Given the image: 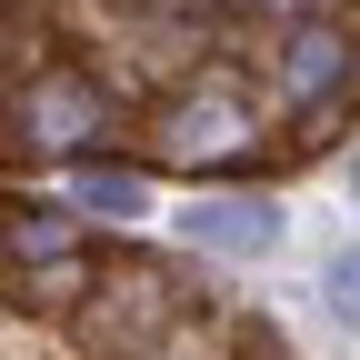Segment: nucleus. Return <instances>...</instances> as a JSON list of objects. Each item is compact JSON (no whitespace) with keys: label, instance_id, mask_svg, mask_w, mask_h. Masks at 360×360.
Instances as JSON below:
<instances>
[{"label":"nucleus","instance_id":"nucleus-6","mask_svg":"<svg viewBox=\"0 0 360 360\" xmlns=\"http://www.w3.org/2000/svg\"><path fill=\"white\" fill-rule=\"evenodd\" d=\"M180 240L260 260L270 240H281V210H270V200H250V191H231V200H191V210H180Z\"/></svg>","mask_w":360,"mask_h":360},{"label":"nucleus","instance_id":"nucleus-3","mask_svg":"<svg viewBox=\"0 0 360 360\" xmlns=\"http://www.w3.org/2000/svg\"><path fill=\"white\" fill-rule=\"evenodd\" d=\"M101 130H110V90L90 80V70H70V60L30 70L11 90V150L20 160H90Z\"/></svg>","mask_w":360,"mask_h":360},{"label":"nucleus","instance_id":"nucleus-2","mask_svg":"<svg viewBox=\"0 0 360 360\" xmlns=\"http://www.w3.org/2000/svg\"><path fill=\"white\" fill-rule=\"evenodd\" d=\"M150 150H160L170 170H250V160L270 150L260 90H250L240 70H180V90H160Z\"/></svg>","mask_w":360,"mask_h":360},{"label":"nucleus","instance_id":"nucleus-7","mask_svg":"<svg viewBox=\"0 0 360 360\" xmlns=\"http://www.w3.org/2000/svg\"><path fill=\"white\" fill-rule=\"evenodd\" d=\"M70 200L101 210V220H141V210H150V180L120 170V160H70Z\"/></svg>","mask_w":360,"mask_h":360},{"label":"nucleus","instance_id":"nucleus-5","mask_svg":"<svg viewBox=\"0 0 360 360\" xmlns=\"http://www.w3.org/2000/svg\"><path fill=\"white\" fill-rule=\"evenodd\" d=\"M281 101L290 110L350 101V20H290V40H281Z\"/></svg>","mask_w":360,"mask_h":360},{"label":"nucleus","instance_id":"nucleus-8","mask_svg":"<svg viewBox=\"0 0 360 360\" xmlns=\"http://www.w3.org/2000/svg\"><path fill=\"white\" fill-rule=\"evenodd\" d=\"M231 11H250V20H281V30H290V20H310V11H321V0H231Z\"/></svg>","mask_w":360,"mask_h":360},{"label":"nucleus","instance_id":"nucleus-4","mask_svg":"<svg viewBox=\"0 0 360 360\" xmlns=\"http://www.w3.org/2000/svg\"><path fill=\"white\" fill-rule=\"evenodd\" d=\"M0 290L20 310H70L90 290V250L70 210H0Z\"/></svg>","mask_w":360,"mask_h":360},{"label":"nucleus","instance_id":"nucleus-1","mask_svg":"<svg viewBox=\"0 0 360 360\" xmlns=\"http://www.w3.org/2000/svg\"><path fill=\"white\" fill-rule=\"evenodd\" d=\"M80 350L101 360H220V321L200 281H180L170 260H90V290L60 310Z\"/></svg>","mask_w":360,"mask_h":360},{"label":"nucleus","instance_id":"nucleus-9","mask_svg":"<svg viewBox=\"0 0 360 360\" xmlns=\"http://www.w3.org/2000/svg\"><path fill=\"white\" fill-rule=\"evenodd\" d=\"M11 40H20V30H11V11H0V80H11Z\"/></svg>","mask_w":360,"mask_h":360}]
</instances>
